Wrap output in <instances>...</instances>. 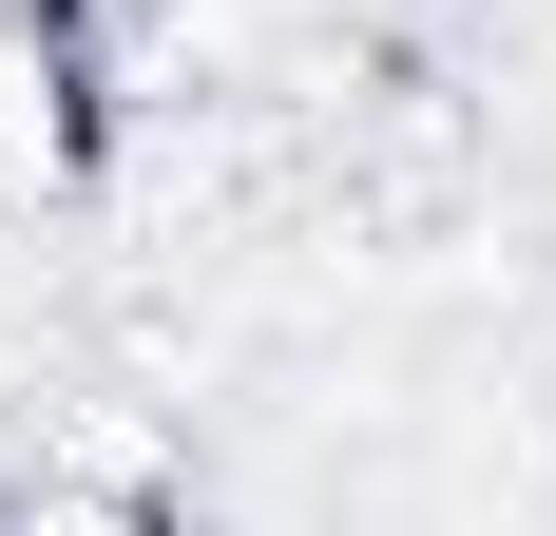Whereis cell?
Here are the masks:
<instances>
[{"label": "cell", "instance_id": "6da1fadb", "mask_svg": "<svg viewBox=\"0 0 556 536\" xmlns=\"http://www.w3.org/2000/svg\"><path fill=\"white\" fill-rule=\"evenodd\" d=\"M97 173V58L58 0H0V192H77Z\"/></svg>", "mask_w": 556, "mask_h": 536}, {"label": "cell", "instance_id": "7a4b0ae2", "mask_svg": "<svg viewBox=\"0 0 556 536\" xmlns=\"http://www.w3.org/2000/svg\"><path fill=\"white\" fill-rule=\"evenodd\" d=\"M0 536H173V498L97 480V460H39V480H0Z\"/></svg>", "mask_w": 556, "mask_h": 536}]
</instances>
